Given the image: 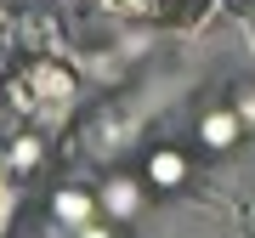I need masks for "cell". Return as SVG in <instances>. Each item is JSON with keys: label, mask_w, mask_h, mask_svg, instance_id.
<instances>
[{"label": "cell", "mask_w": 255, "mask_h": 238, "mask_svg": "<svg viewBox=\"0 0 255 238\" xmlns=\"http://www.w3.org/2000/svg\"><path fill=\"white\" fill-rule=\"evenodd\" d=\"M147 187H159V193H176L187 182V153H176V147H159L153 159H147Z\"/></svg>", "instance_id": "1"}, {"label": "cell", "mask_w": 255, "mask_h": 238, "mask_svg": "<svg viewBox=\"0 0 255 238\" xmlns=\"http://www.w3.org/2000/svg\"><path fill=\"white\" fill-rule=\"evenodd\" d=\"M97 204L108 210V221H125V216H136V204H142V187L130 182V176H114V182H102Z\"/></svg>", "instance_id": "2"}, {"label": "cell", "mask_w": 255, "mask_h": 238, "mask_svg": "<svg viewBox=\"0 0 255 238\" xmlns=\"http://www.w3.org/2000/svg\"><path fill=\"white\" fill-rule=\"evenodd\" d=\"M238 130H244V119H238L233 108H216V114H204V119H199V142H204V147H216V153L238 142Z\"/></svg>", "instance_id": "3"}, {"label": "cell", "mask_w": 255, "mask_h": 238, "mask_svg": "<svg viewBox=\"0 0 255 238\" xmlns=\"http://www.w3.org/2000/svg\"><path fill=\"white\" fill-rule=\"evenodd\" d=\"M80 238H114V233H108V221H91V227H80Z\"/></svg>", "instance_id": "4"}]
</instances>
